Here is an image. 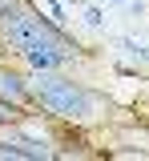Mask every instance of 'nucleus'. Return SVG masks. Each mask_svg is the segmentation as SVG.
Instances as JSON below:
<instances>
[{
	"mask_svg": "<svg viewBox=\"0 0 149 161\" xmlns=\"http://www.w3.org/2000/svg\"><path fill=\"white\" fill-rule=\"evenodd\" d=\"M24 77H28L32 109L61 121V125L89 129V125H97L113 113V101L101 89H89L85 80H73L64 69H28Z\"/></svg>",
	"mask_w": 149,
	"mask_h": 161,
	"instance_id": "nucleus-2",
	"label": "nucleus"
},
{
	"mask_svg": "<svg viewBox=\"0 0 149 161\" xmlns=\"http://www.w3.org/2000/svg\"><path fill=\"white\" fill-rule=\"evenodd\" d=\"M28 113H20L8 125H0V157H12V161H52V157H61V149H52L57 145L52 137H44V133L32 137L28 133Z\"/></svg>",
	"mask_w": 149,
	"mask_h": 161,
	"instance_id": "nucleus-3",
	"label": "nucleus"
},
{
	"mask_svg": "<svg viewBox=\"0 0 149 161\" xmlns=\"http://www.w3.org/2000/svg\"><path fill=\"white\" fill-rule=\"evenodd\" d=\"M0 101L16 105V109H32V97H28V77L20 69H8L0 60Z\"/></svg>",
	"mask_w": 149,
	"mask_h": 161,
	"instance_id": "nucleus-4",
	"label": "nucleus"
},
{
	"mask_svg": "<svg viewBox=\"0 0 149 161\" xmlns=\"http://www.w3.org/2000/svg\"><path fill=\"white\" fill-rule=\"evenodd\" d=\"M44 8H48V20L64 24V4H61V0H44Z\"/></svg>",
	"mask_w": 149,
	"mask_h": 161,
	"instance_id": "nucleus-8",
	"label": "nucleus"
},
{
	"mask_svg": "<svg viewBox=\"0 0 149 161\" xmlns=\"http://www.w3.org/2000/svg\"><path fill=\"white\" fill-rule=\"evenodd\" d=\"M0 44L12 48L28 69H64L73 60H85V48L64 32V24L41 16L32 4L0 16Z\"/></svg>",
	"mask_w": 149,
	"mask_h": 161,
	"instance_id": "nucleus-1",
	"label": "nucleus"
},
{
	"mask_svg": "<svg viewBox=\"0 0 149 161\" xmlns=\"http://www.w3.org/2000/svg\"><path fill=\"white\" fill-rule=\"evenodd\" d=\"M28 0H0V16H12L16 8H24Z\"/></svg>",
	"mask_w": 149,
	"mask_h": 161,
	"instance_id": "nucleus-9",
	"label": "nucleus"
},
{
	"mask_svg": "<svg viewBox=\"0 0 149 161\" xmlns=\"http://www.w3.org/2000/svg\"><path fill=\"white\" fill-rule=\"evenodd\" d=\"M109 4H129V0H109Z\"/></svg>",
	"mask_w": 149,
	"mask_h": 161,
	"instance_id": "nucleus-10",
	"label": "nucleus"
},
{
	"mask_svg": "<svg viewBox=\"0 0 149 161\" xmlns=\"http://www.w3.org/2000/svg\"><path fill=\"white\" fill-rule=\"evenodd\" d=\"M117 44L125 48L129 57H137V60H149V44H141V40H133V36H121Z\"/></svg>",
	"mask_w": 149,
	"mask_h": 161,
	"instance_id": "nucleus-5",
	"label": "nucleus"
},
{
	"mask_svg": "<svg viewBox=\"0 0 149 161\" xmlns=\"http://www.w3.org/2000/svg\"><path fill=\"white\" fill-rule=\"evenodd\" d=\"M85 24H89V28H105V12H101L97 4H89V8H85Z\"/></svg>",
	"mask_w": 149,
	"mask_h": 161,
	"instance_id": "nucleus-6",
	"label": "nucleus"
},
{
	"mask_svg": "<svg viewBox=\"0 0 149 161\" xmlns=\"http://www.w3.org/2000/svg\"><path fill=\"white\" fill-rule=\"evenodd\" d=\"M20 113H28V109H16V105H8V101H0V125H8V121H16Z\"/></svg>",
	"mask_w": 149,
	"mask_h": 161,
	"instance_id": "nucleus-7",
	"label": "nucleus"
}]
</instances>
